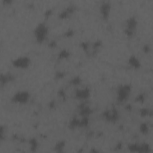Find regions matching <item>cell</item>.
I'll return each instance as SVG.
<instances>
[{"mask_svg":"<svg viewBox=\"0 0 153 153\" xmlns=\"http://www.w3.org/2000/svg\"><path fill=\"white\" fill-rule=\"evenodd\" d=\"M48 34V27L44 22H41L37 25L33 30V35L36 41L39 43H42L45 41Z\"/></svg>","mask_w":153,"mask_h":153,"instance_id":"cell-1","label":"cell"},{"mask_svg":"<svg viewBox=\"0 0 153 153\" xmlns=\"http://www.w3.org/2000/svg\"><path fill=\"white\" fill-rule=\"evenodd\" d=\"M129 63L133 68H139L140 66L139 60L134 56L130 57Z\"/></svg>","mask_w":153,"mask_h":153,"instance_id":"cell-10","label":"cell"},{"mask_svg":"<svg viewBox=\"0 0 153 153\" xmlns=\"http://www.w3.org/2000/svg\"><path fill=\"white\" fill-rule=\"evenodd\" d=\"M138 26V21L137 19L133 16L129 17L125 21L124 32L128 36L131 37L135 33Z\"/></svg>","mask_w":153,"mask_h":153,"instance_id":"cell-2","label":"cell"},{"mask_svg":"<svg viewBox=\"0 0 153 153\" xmlns=\"http://www.w3.org/2000/svg\"><path fill=\"white\" fill-rule=\"evenodd\" d=\"M103 116L106 121L111 123H115L118 120L120 114L115 108H111L105 110L103 113Z\"/></svg>","mask_w":153,"mask_h":153,"instance_id":"cell-5","label":"cell"},{"mask_svg":"<svg viewBox=\"0 0 153 153\" xmlns=\"http://www.w3.org/2000/svg\"><path fill=\"white\" fill-rule=\"evenodd\" d=\"M111 7V4L109 2H104L100 7V13L105 19H107L109 17Z\"/></svg>","mask_w":153,"mask_h":153,"instance_id":"cell-8","label":"cell"},{"mask_svg":"<svg viewBox=\"0 0 153 153\" xmlns=\"http://www.w3.org/2000/svg\"><path fill=\"white\" fill-rule=\"evenodd\" d=\"M13 79V76L11 74H1L0 77V81L1 86L5 85L7 83L11 81Z\"/></svg>","mask_w":153,"mask_h":153,"instance_id":"cell-9","label":"cell"},{"mask_svg":"<svg viewBox=\"0 0 153 153\" xmlns=\"http://www.w3.org/2000/svg\"><path fill=\"white\" fill-rule=\"evenodd\" d=\"M90 91L87 87L77 89L75 91L76 97L77 99H79L82 100L87 99L90 96Z\"/></svg>","mask_w":153,"mask_h":153,"instance_id":"cell-7","label":"cell"},{"mask_svg":"<svg viewBox=\"0 0 153 153\" xmlns=\"http://www.w3.org/2000/svg\"><path fill=\"white\" fill-rule=\"evenodd\" d=\"M14 66L20 69H26L31 64V60L27 56H20L12 61Z\"/></svg>","mask_w":153,"mask_h":153,"instance_id":"cell-6","label":"cell"},{"mask_svg":"<svg viewBox=\"0 0 153 153\" xmlns=\"http://www.w3.org/2000/svg\"><path fill=\"white\" fill-rule=\"evenodd\" d=\"M30 98L29 91L26 90H20L16 92L12 97V101L16 103L25 104L27 103Z\"/></svg>","mask_w":153,"mask_h":153,"instance_id":"cell-4","label":"cell"},{"mask_svg":"<svg viewBox=\"0 0 153 153\" xmlns=\"http://www.w3.org/2000/svg\"><path fill=\"white\" fill-rule=\"evenodd\" d=\"M131 86L130 84H123L120 85L117 90V100L119 102L126 100L130 95Z\"/></svg>","mask_w":153,"mask_h":153,"instance_id":"cell-3","label":"cell"}]
</instances>
